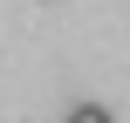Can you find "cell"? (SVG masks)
Returning <instances> with one entry per match:
<instances>
[{
    "mask_svg": "<svg viewBox=\"0 0 130 123\" xmlns=\"http://www.w3.org/2000/svg\"><path fill=\"white\" fill-rule=\"evenodd\" d=\"M69 123H117V116H110L103 103H75V110H69Z\"/></svg>",
    "mask_w": 130,
    "mask_h": 123,
    "instance_id": "cell-1",
    "label": "cell"
}]
</instances>
